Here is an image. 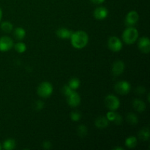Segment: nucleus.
I'll return each instance as SVG.
<instances>
[{"label":"nucleus","mask_w":150,"mask_h":150,"mask_svg":"<svg viewBox=\"0 0 150 150\" xmlns=\"http://www.w3.org/2000/svg\"><path fill=\"white\" fill-rule=\"evenodd\" d=\"M139 16L137 12L130 11L127 13L125 18V24L127 26H133L139 21Z\"/></svg>","instance_id":"8"},{"label":"nucleus","mask_w":150,"mask_h":150,"mask_svg":"<svg viewBox=\"0 0 150 150\" xmlns=\"http://www.w3.org/2000/svg\"><path fill=\"white\" fill-rule=\"evenodd\" d=\"M73 91H74V90H73V89H72L71 88L68 86V85H64L62 88L63 94H64V95L67 97L68 96V95H70V94Z\"/></svg>","instance_id":"26"},{"label":"nucleus","mask_w":150,"mask_h":150,"mask_svg":"<svg viewBox=\"0 0 150 150\" xmlns=\"http://www.w3.org/2000/svg\"><path fill=\"white\" fill-rule=\"evenodd\" d=\"M42 147L44 149H49L51 148V143L50 142H43L42 144Z\"/></svg>","instance_id":"30"},{"label":"nucleus","mask_w":150,"mask_h":150,"mask_svg":"<svg viewBox=\"0 0 150 150\" xmlns=\"http://www.w3.org/2000/svg\"><path fill=\"white\" fill-rule=\"evenodd\" d=\"M13 46V41L7 36H3L0 38V51H7L11 49Z\"/></svg>","instance_id":"7"},{"label":"nucleus","mask_w":150,"mask_h":150,"mask_svg":"<svg viewBox=\"0 0 150 150\" xmlns=\"http://www.w3.org/2000/svg\"><path fill=\"white\" fill-rule=\"evenodd\" d=\"M70 118L73 121L78 122L81 118V114L78 111H74L70 114Z\"/></svg>","instance_id":"25"},{"label":"nucleus","mask_w":150,"mask_h":150,"mask_svg":"<svg viewBox=\"0 0 150 150\" xmlns=\"http://www.w3.org/2000/svg\"><path fill=\"white\" fill-rule=\"evenodd\" d=\"M108 123H109V121H108V119H107L106 117H100L96 119L95 124V126H96L98 128L103 129L108 127Z\"/></svg>","instance_id":"14"},{"label":"nucleus","mask_w":150,"mask_h":150,"mask_svg":"<svg viewBox=\"0 0 150 150\" xmlns=\"http://www.w3.org/2000/svg\"><path fill=\"white\" fill-rule=\"evenodd\" d=\"M1 17H2V11H1V9L0 8V21H1Z\"/></svg>","instance_id":"33"},{"label":"nucleus","mask_w":150,"mask_h":150,"mask_svg":"<svg viewBox=\"0 0 150 150\" xmlns=\"http://www.w3.org/2000/svg\"><path fill=\"white\" fill-rule=\"evenodd\" d=\"M15 49H16V51L18 53L22 54V53H24L26 51V46L25 45V43H23L22 42H19L15 45Z\"/></svg>","instance_id":"24"},{"label":"nucleus","mask_w":150,"mask_h":150,"mask_svg":"<svg viewBox=\"0 0 150 150\" xmlns=\"http://www.w3.org/2000/svg\"><path fill=\"white\" fill-rule=\"evenodd\" d=\"M125 70V63L121 60L115 62L112 67V73L114 76H120Z\"/></svg>","instance_id":"11"},{"label":"nucleus","mask_w":150,"mask_h":150,"mask_svg":"<svg viewBox=\"0 0 150 150\" xmlns=\"http://www.w3.org/2000/svg\"><path fill=\"white\" fill-rule=\"evenodd\" d=\"M90 1L95 4H100L103 3L105 0H90Z\"/></svg>","instance_id":"32"},{"label":"nucleus","mask_w":150,"mask_h":150,"mask_svg":"<svg viewBox=\"0 0 150 150\" xmlns=\"http://www.w3.org/2000/svg\"><path fill=\"white\" fill-rule=\"evenodd\" d=\"M68 86L71 88L73 90L77 89L80 86V81L77 78H73L69 81Z\"/></svg>","instance_id":"21"},{"label":"nucleus","mask_w":150,"mask_h":150,"mask_svg":"<svg viewBox=\"0 0 150 150\" xmlns=\"http://www.w3.org/2000/svg\"><path fill=\"white\" fill-rule=\"evenodd\" d=\"M139 38V32L136 28L133 26H128L123 32L122 40L127 45H131L137 40Z\"/></svg>","instance_id":"2"},{"label":"nucleus","mask_w":150,"mask_h":150,"mask_svg":"<svg viewBox=\"0 0 150 150\" xmlns=\"http://www.w3.org/2000/svg\"><path fill=\"white\" fill-rule=\"evenodd\" d=\"M77 133L80 137H84V136H86L88 133V129L86 127V126L83 125H79L77 128Z\"/></svg>","instance_id":"23"},{"label":"nucleus","mask_w":150,"mask_h":150,"mask_svg":"<svg viewBox=\"0 0 150 150\" xmlns=\"http://www.w3.org/2000/svg\"><path fill=\"white\" fill-rule=\"evenodd\" d=\"M138 46L140 51L144 54H148L150 51V40L147 37H143L139 39Z\"/></svg>","instance_id":"9"},{"label":"nucleus","mask_w":150,"mask_h":150,"mask_svg":"<svg viewBox=\"0 0 150 150\" xmlns=\"http://www.w3.org/2000/svg\"><path fill=\"white\" fill-rule=\"evenodd\" d=\"M1 29L3 32H6V33H10L12 32L13 29V26L10 22L4 21L1 23Z\"/></svg>","instance_id":"20"},{"label":"nucleus","mask_w":150,"mask_h":150,"mask_svg":"<svg viewBox=\"0 0 150 150\" xmlns=\"http://www.w3.org/2000/svg\"><path fill=\"white\" fill-rule=\"evenodd\" d=\"M115 149H116V150H117V149H119V150H123L124 149H123V148H122V147H118V148H115Z\"/></svg>","instance_id":"34"},{"label":"nucleus","mask_w":150,"mask_h":150,"mask_svg":"<svg viewBox=\"0 0 150 150\" xmlns=\"http://www.w3.org/2000/svg\"><path fill=\"white\" fill-rule=\"evenodd\" d=\"M136 93L138 94H144L145 92V89L144 87H142V86H139V87H138L137 89H136Z\"/></svg>","instance_id":"31"},{"label":"nucleus","mask_w":150,"mask_h":150,"mask_svg":"<svg viewBox=\"0 0 150 150\" xmlns=\"http://www.w3.org/2000/svg\"><path fill=\"white\" fill-rule=\"evenodd\" d=\"M3 147L7 150H12L16 147V142L13 139H9L3 144Z\"/></svg>","instance_id":"19"},{"label":"nucleus","mask_w":150,"mask_h":150,"mask_svg":"<svg viewBox=\"0 0 150 150\" xmlns=\"http://www.w3.org/2000/svg\"><path fill=\"white\" fill-rule=\"evenodd\" d=\"M13 35L17 40H22L26 36V31L23 28L18 27L14 30Z\"/></svg>","instance_id":"16"},{"label":"nucleus","mask_w":150,"mask_h":150,"mask_svg":"<svg viewBox=\"0 0 150 150\" xmlns=\"http://www.w3.org/2000/svg\"><path fill=\"white\" fill-rule=\"evenodd\" d=\"M105 105L110 111H114L118 109L120 106V101L115 95H107L105 98Z\"/></svg>","instance_id":"4"},{"label":"nucleus","mask_w":150,"mask_h":150,"mask_svg":"<svg viewBox=\"0 0 150 150\" xmlns=\"http://www.w3.org/2000/svg\"><path fill=\"white\" fill-rule=\"evenodd\" d=\"M127 121L128 122L130 125H136L139 122V119H138V117L136 114H133V113H130V114H127Z\"/></svg>","instance_id":"22"},{"label":"nucleus","mask_w":150,"mask_h":150,"mask_svg":"<svg viewBox=\"0 0 150 150\" xmlns=\"http://www.w3.org/2000/svg\"><path fill=\"white\" fill-rule=\"evenodd\" d=\"M44 107V103L41 100H38L35 103V108L36 111H40Z\"/></svg>","instance_id":"28"},{"label":"nucleus","mask_w":150,"mask_h":150,"mask_svg":"<svg viewBox=\"0 0 150 150\" xmlns=\"http://www.w3.org/2000/svg\"><path fill=\"white\" fill-rule=\"evenodd\" d=\"M133 106L138 112H143L146 109V104L144 101L139 99H135L133 102Z\"/></svg>","instance_id":"15"},{"label":"nucleus","mask_w":150,"mask_h":150,"mask_svg":"<svg viewBox=\"0 0 150 150\" xmlns=\"http://www.w3.org/2000/svg\"><path fill=\"white\" fill-rule=\"evenodd\" d=\"M71 44L75 48L81 49L87 45L89 42V36L83 31H77L73 32L71 37Z\"/></svg>","instance_id":"1"},{"label":"nucleus","mask_w":150,"mask_h":150,"mask_svg":"<svg viewBox=\"0 0 150 150\" xmlns=\"http://www.w3.org/2000/svg\"><path fill=\"white\" fill-rule=\"evenodd\" d=\"M67 103L71 107H77L81 103V97L77 92H73L67 96Z\"/></svg>","instance_id":"10"},{"label":"nucleus","mask_w":150,"mask_h":150,"mask_svg":"<svg viewBox=\"0 0 150 150\" xmlns=\"http://www.w3.org/2000/svg\"><path fill=\"white\" fill-rule=\"evenodd\" d=\"M125 145L128 148H134L137 145V139L135 136H130L125 140Z\"/></svg>","instance_id":"18"},{"label":"nucleus","mask_w":150,"mask_h":150,"mask_svg":"<svg viewBox=\"0 0 150 150\" xmlns=\"http://www.w3.org/2000/svg\"><path fill=\"white\" fill-rule=\"evenodd\" d=\"M139 137L142 141H148L149 139V130L148 127L143 128L139 133Z\"/></svg>","instance_id":"17"},{"label":"nucleus","mask_w":150,"mask_h":150,"mask_svg":"<svg viewBox=\"0 0 150 150\" xmlns=\"http://www.w3.org/2000/svg\"><path fill=\"white\" fill-rule=\"evenodd\" d=\"M116 92L120 95H127L130 92L131 89V86L130 83L125 81H121L117 82L114 86Z\"/></svg>","instance_id":"5"},{"label":"nucleus","mask_w":150,"mask_h":150,"mask_svg":"<svg viewBox=\"0 0 150 150\" xmlns=\"http://www.w3.org/2000/svg\"><path fill=\"white\" fill-rule=\"evenodd\" d=\"M116 116H117V114L114 112V111H110L109 112L107 113L106 118L108 119V121L114 122V119H115Z\"/></svg>","instance_id":"27"},{"label":"nucleus","mask_w":150,"mask_h":150,"mask_svg":"<svg viewBox=\"0 0 150 150\" xmlns=\"http://www.w3.org/2000/svg\"><path fill=\"white\" fill-rule=\"evenodd\" d=\"M108 11L105 7H99L94 11V16L98 20H103L108 16Z\"/></svg>","instance_id":"12"},{"label":"nucleus","mask_w":150,"mask_h":150,"mask_svg":"<svg viewBox=\"0 0 150 150\" xmlns=\"http://www.w3.org/2000/svg\"><path fill=\"white\" fill-rule=\"evenodd\" d=\"M1 149V144H0V150Z\"/></svg>","instance_id":"35"},{"label":"nucleus","mask_w":150,"mask_h":150,"mask_svg":"<svg viewBox=\"0 0 150 150\" xmlns=\"http://www.w3.org/2000/svg\"><path fill=\"white\" fill-rule=\"evenodd\" d=\"M53 86L49 82H42L38 86V94L43 98H48L52 95Z\"/></svg>","instance_id":"3"},{"label":"nucleus","mask_w":150,"mask_h":150,"mask_svg":"<svg viewBox=\"0 0 150 150\" xmlns=\"http://www.w3.org/2000/svg\"><path fill=\"white\" fill-rule=\"evenodd\" d=\"M108 48L113 52H119L122 48V42L120 39L117 37L113 36L108 39Z\"/></svg>","instance_id":"6"},{"label":"nucleus","mask_w":150,"mask_h":150,"mask_svg":"<svg viewBox=\"0 0 150 150\" xmlns=\"http://www.w3.org/2000/svg\"><path fill=\"white\" fill-rule=\"evenodd\" d=\"M114 122L115 123L116 125H120L122 122V117L121 115L117 114V116H116L115 119L114 120Z\"/></svg>","instance_id":"29"},{"label":"nucleus","mask_w":150,"mask_h":150,"mask_svg":"<svg viewBox=\"0 0 150 150\" xmlns=\"http://www.w3.org/2000/svg\"><path fill=\"white\" fill-rule=\"evenodd\" d=\"M73 32H72L71 30L66 28H59L56 32V34L61 39H68V38H70Z\"/></svg>","instance_id":"13"}]
</instances>
